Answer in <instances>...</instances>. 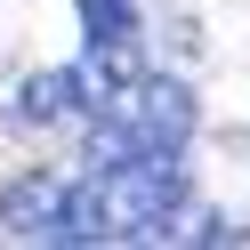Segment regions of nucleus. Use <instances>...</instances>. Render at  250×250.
Instances as JSON below:
<instances>
[{
	"label": "nucleus",
	"mask_w": 250,
	"mask_h": 250,
	"mask_svg": "<svg viewBox=\"0 0 250 250\" xmlns=\"http://www.w3.org/2000/svg\"><path fill=\"white\" fill-rule=\"evenodd\" d=\"M73 105H89V73H33L24 81V97H17V121H65Z\"/></svg>",
	"instance_id": "obj_3"
},
{
	"label": "nucleus",
	"mask_w": 250,
	"mask_h": 250,
	"mask_svg": "<svg viewBox=\"0 0 250 250\" xmlns=\"http://www.w3.org/2000/svg\"><path fill=\"white\" fill-rule=\"evenodd\" d=\"M81 24H89V41H129V0H81Z\"/></svg>",
	"instance_id": "obj_4"
},
{
	"label": "nucleus",
	"mask_w": 250,
	"mask_h": 250,
	"mask_svg": "<svg viewBox=\"0 0 250 250\" xmlns=\"http://www.w3.org/2000/svg\"><path fill=\"white\" fill-rule=\"evenodd\" d=\"M65 178H17L0 194V226L8 234H41V242H65Z\"/></svg>",
	"instance_id": "obj_2"
},
{
	"label": "nucleus",
	"mask_w": 250,
	"mask_h": 250,
	"mask_svg": "<svg viewBox=\"0 0 250 250\" xmlns=\"http://www.w3.org/2000/svg\"><path fill=\"white\" fill-rule=\"evenodd\" d=\"M113 113L129 121V137H137L146 153H178V137L194 129V97H186L178 81H146V89H129Z\"/></svg>",
	"instance_id": "obj_1"
}]
</instances>
